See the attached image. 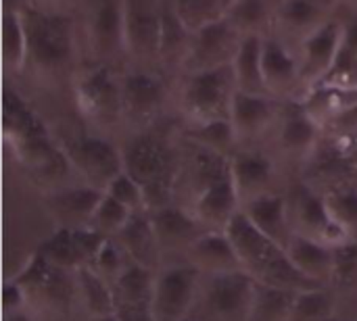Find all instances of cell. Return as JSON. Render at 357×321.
I'll return each instance as SVG.
<instances>
[{
    "mask_svg": "<svg viewBox=\"0 0 357 321\" xmlns=\"http://www.w3.org/2000/svg\"><path fill=\"white\" fill-rule=\"evenodd\" d=\"M188 209L207 230H226L232 217L243 209V201L238 196L232 175L218 180L197 192Z\"/></svg>",
    "mask_w": 357,
    "mask_h": 321,
    "instance_id": "25",
    "label": "cell"
},
{
    "mask_svg": "<svg viewBox=\"0 0 357 321\" xmlns=\"http://www.w3.org/2000/svg\"><path fill=\"white\" fill-rule=\"evenodd\" d=\"M192 33L182 23L174 0H161V42L159 61L165 65H184Z\"/></svg>",
    "mask_w": 357,
    "mask_h": 321,
    "instance_id": "34",
    "label": "cell"
},
{
    "mask_svg": "<svg viewBox=\"0 0 357 321\" xmlns=\"http://www.w3.org/2000/svg\"><path fill=\"white\" fill-rule=\"evenodd\" d=\"M264 79L268 94L289 100L297 98L303 92V79H301V65L297 50L289 46L287 40H282L276 33L264 36Z\"/></svg>",
    "mask_w": 357,
    "mask_h": 321,
    "instance_id": "19",
    "label": "cell"
},
{
    "mask_svg": "<svg viewBox=\"0 0 357 321\" xmlns=\"http://www.w3.org/2000/svg\"><path fill=\"white\" fill-rule=\"evenodd\" d=\"M86 44L94 63L113 65L126 52L123 0H88L84 17Z\"/></svg>",
    "mask_w": 357,
    "mask_h": 321,
    "instance_id": "12",
    "label": "cell"
},
{
    "mask_svg": "<svg viewBox=\"0 0 357 321\" xmlns=\"http://www.w3.org/2000/svg\"><path fill=\"white\" fill-rule=\"evenodd\" d=\"M155 269L130 261L123 274L113 282L115 305H142L153 303V288H155Z\"/></svg>",
    "mask_w": 357,
    "mask_h": 321,
    "instance_id": "36",
    "label": "cell"
},
{
    "mask_svg": "<svg viewBox=\"0 0 357 321\" xmlns=\"http://www.w3.org/2000/svg\"><path fill=\"white\" fill-rule=\"evenodd\" d=\"M241 42L243 36L226 21V17H220L218 21L192 33L190 48L182 65L184 73L232 65Z\"/></svg>",
    "mask_w": 357,
    "mask_h": 321,
    "instance_id": "15",
    "label": "cell"
},
{
    "mask_svg": "<svg viewBox=\"0 0 357 321\" xmlns=\"http://www.w3.org/2000/svg\"><path fill=\"white\" fill-rule=\"evenodd\" d=\"M203 274L190 261L161 265L155 274L153 311L157 321H180L197 305Z\"/></svg>",
    "mask_w": 357,
    "mask_h": 321,
    "instance_id": "11",
    "label": "cell"
},
{
    "mask_svg": "<svg viewBox=\"0 0 357 321\" xmlns=\"http://www.w3.org/2000/svg\"><path fill=\"white\" fill-rule=\"evenodd\" d=\"M301 178L326 194L339 186L357 182V167L343 155V150L333 138L328 144L324 142L318 144L312 157L303 163Z\"/></svg>",
    "mask_w": 357,
    "mask_h": 321,
    "instance_id": "24",
    "label": "cell"
},
{
    "mask_svg": "<svg viewBox=\"0 0 357 321\" xmlns=\"http://www.w3.org/2000/svg\"><path fill=\"white\" fill-rule=\"evenodd\" d=\"M232 180L243 203L266 192L276 190L278 167L276 161L257 148H236L230 155Z\"/></svg>",
    "mask_w": 357,
    "mask_h": 321,
    "instance_id": "22",
    "label": "cell"
},
{
    "mask_svg": "<svg viewBox=\"0 0 357 321\" xmlns=\"http://www.w3.org/2000/svg\"><path fill=\"white\" fill-rule=\"evenodd\" d=\"M324 196L335 219L349 232L351 238H357V182L339 186Z\"/></svg>",
    "mask_w": 357,
    "mask_h": 321,
    "instance_id": "42",
    "label": "cell"
},
{
    "mask_svg": "<svg viewBox=\"0 0 357 321\" xmlns=\"http://www.w3.org/2000/svg\"><path fill=\"white\" fill-rule=\"evenodd\" d=\"M297 98L322 127H328L343 111L357 104V90L341 88L331 81H318L307 86Z\"/></svg>",
    "mask_w": 357,
    "mask_h": 321,
    "instance_id": "30",
    "label": "cell"
},
{
    "mask_svg": "<svg viewBox=\"0 0 357 321\" xmlns=\"http://www.w3.org/2000/svg\"><path fill=\"white\" fill-rule=\"evenodd\" d=\"M284 192L289 205V219L295 234L322 240L331 246H337L351 238L349 232L331 213L324 192L314 188L310 182L299 178Z\"/></svg>",
    "mask_w": 357,
    "mask_h": 321,
    "instance_id": "8",
    "label": "cell"
},
{
    "mask_svg": "<svg viewBox=\"0 0 357 321\" xmlns=\"http://www.w3.org/2000/svg\"><path fill=\"white\" fill-rule=\"evenodd\" d=\"M151 221L159 238L163 257L165 255H186L190 244L207 230L188 207L169 203L165 207L153 209Z\"/></svg>",
    "mask_w": 357,
    "mask_h": 321,
    "instance_id": "21",
    "label": "cell"
},
{
    "mask_svg": "<svg viewBox=\"0 0 357 321\" xmlns=\"http://www.w3.org/2000/svg\"><path fill=\"white\" fill-rule=\"evenodd\" d=\"M343 46V19L333 17L312 33H307L297 48L303 90L312 84L322 81L333 69Z\"/></svg>",
    "mask_w": 357,
    "mask_h": 321,
    "instance_id": "18",
    "label": "cell"
},
{
    "mask_svg": "<svg viewBox=\"0 0 357 321\" xmlns=\"http://www.w3.org/2000/svg\"><path fill=\"white\" fill-rule=\"evenodd\" d=\"M331 286L339 290H357V238H349L335 246Z\"/></svg>",
    "mask_w": 357,
    "mask_h": 321,
    "instance_id": "44",
    "label": "cell"
},
{
    "mask_svg": "<svg viewBox=\"0 0 357 321\" xmlns=\"http://www.w3.org/2000/svg\"><path fill=\"white\" fill-rule=\"evenodd\" d=\"M282 111V100L272 94H249L236 90L230 111V121L238 142L255 140L276 125Z\"/></svg>",
    "mask_w": 357,
    "mask_h": 321,
    "instance_id": "23",
    "label": "cell"
},
{
    "mask_svg": "<svg viewBox=\"0 0 357 321\" xmlns=\"http://www.w3.org/2000/svg\"><path fill=\"white\" fill-rule=\"evenodd\" d=\"M4 321H36L25 309L23 311H17V313H8V315H4Z\"/></svg>",
    "mask_w": 357,
    "mask_h": 321,
    "instance_id": "52",
    "label": "cell"
},
{
    "mask_svg": "<svg viewBox=\"0 0 357 321\" xmlns=\"http://www.w3.org/2000/svg\"><path fill=\"white\" fill-rule=\"evenodd\" d=\"M61 148L65 150L73 171L96 188H107V184L123 171L121 146L109 138L94 132H77L59 138Z\"/></svg>",
    "mask_w": 357,
    "mask_h": 321,
    "instance_id": "9",
    "label": "cell"
},
{
    "mask_svg": "<svg viewBox=\"0 0 357 321\" xmlns=\"http://www.w3.org/2000/svg\"><path fill=\"white\" fill-rule=\"evenodd\" d=\"M109 196L119 201L123 207H128L132 213L136 211H149L146 209V198H144V188L140 186L138 180H134L126 169L119 171L105 188Z\"/></svg>",
    "mask_w": 357,
    "mask_h": 321,
    "instance_id": "46",
    "label": "cell"
},
{
    "mask_svg": "<svg viewBox=\"0 0 357 321\" xmlns=\"http://www.w3.org/2000/svg\"><path fill=\"white\" fill-rule=\"evenodd\" d=\"M88 321H119V318L113 313V315H105V318H92V320Z\"/></svg>",
    "mask_w": 357,
    "mask_h": 321,
    "instance_id": "54",
    "label": "cell"
},
{
    "mask_svg": "<svg viewBox=\"0 0 357 321\" xmlns=\"http://www.w3.org/2000/svg\"><path fill=\"white\" fill-rule=\"evenodd\" d=\"M167 102V81L163 73L138 65L121 73L123 121L134 130L153 127Z\"/></svg>",
    "mask_w": 357,
    "mask_h": 321,
    "instance_id": "10",
    "label": "cell"
},
{
    "mask_svg": "<svg viewBox=\"0 0 357 321\" xmlns=\"http://www.w3.org/2000/svg\"><path fill=\"white\" fill-rule=\"evenodd\" d=\"M236 90L232 65L184 73L180 109L186 117V123L230 119Z\"/></svg>",
    "mask_w": 357,
    "mask_h": 321,
    "instance_id": "5",
    "label": "cell"
},
{
    "mask_svg": "<svg viewBox=\"0 0 357 321\" xmlns=\"http://www.w3.org/2000/svg\"><path fill=\"white\" fill-rule=\"evenodd\" d=\"M287 253L301 274H305L310 280L318 284L331 286L333 265H335V246L322 240L310 238V236L293 234V238L287 244Z\"/></svg>",
    "mask_w": 357,
    "mask_h": 321,
    "instance_id": "29",
    "label": "cell"
},
{
    "mask_svg": "<svg viewBox=\"0 0 357 321\" xmlns=\"http://www.w3.org/2000/svg\"><path fill=\"white\" fill-rule=\"evenodd\" d=\"M295 297H297V290L257 282L249 321H289Z\"/></svg>",
    "mask_w": 357,
    "mask_h": 321,
    "instance_id": "37",
    "label": "cell"
},
{
    "mask_svg": "<svg viewBox=\"0 0 357 321\" xmlns=\"http://www.w3.org/2000/svg\"><path fill=\"white\" fill-rule=\"evenodd\" d=\"M115 315L119 321H157L153 303L142 305H115Z\"/></svg>",
    "mask_w": 357,
    "mask_h": 321,
    "instance_id": "48",
    "label": "cell"
},
{
    "mask_svg": "<svg viewBox=\"0 0 357 321\" xmlns=\"http://www.w3.org/2000/svg\"><path fill=\"white\" fill-rule=\"evenodd\" d=\"M226 234L230 236L236 255L241 259V265L245 272H249L255 282L270 284L278 288L289 290H310L324 284H318L310 280L305 274H301L295 263L291 261L287 249L266 236L245 213L243 209L232 217V221L226 228Z\"/></svg>",
    "mask_w": 357,
    "mask_h": 321,
    "instance_id": "4",
    "label": "cell"
},
{
    "mask_svg": "<svg viewBox=\"0 0 357 321\" xmlns=\"http://www.w3.org/2000/svg\"><path fill=\"white\" fill-rule=\"evenodd\" d=\"M255 286V278L245 269L203 276L190 315L201 321H249Z\"/></svg>",
    "mask_w": 357,
    "mask_h": 321,
    "instance_id": "7",
    "label": "cell"
},
{
    "mask_svg": "<svg viewBox=\"0 0 357 321\" xmlns=\"http://www.w3.org/2000/svg\"><path fill=\"white\" fill-rule=\"evenodd\" d=\"M180 321H201L199 318H195V315H188V318H184V320H180Z\"/></svg>",
    "mask_w": 357,
    "mask_h": 321,
    "instance_id": "56",
    "label": "cell"
},
{
    "mask_svg": "<svg viewBox=\"0 0 357 321\" xmlns=\"http://www.w3.org/2000/svg\"><path fill=\"white\" fill-rule=\"evenodd\" d=\"M184 140L224 152L232 155L238 144V136L234 132V125L230 119H211V121H201V123H188L184 132Z\"/></svg>",
    "mask_w": 357,
    "mask_h": 321,
    "instance_id": "38",
    "label": "cell"
},
{
    "mask_svg": "<svg viewBox=\"0 0 357 321\" xmlns=\"http://www.w3.org/2000/svg\"><path fill=\"white\" fill-rule=\"evenodd\" d=\"M264 36L251 33L243 36L238 52L232 61V71L236 79V88L249 94H268L266 79H264Z\"/></svg>",
    "mask_w": 357,
    "mask_h": 321,
    "instance_id": "31",
    "label": "cell"
},
{
    "mask_svg": "<svg viewBox=\"0 0 357 321\" xmlns=\"http://www.w3.org/2000/svg\"><path fill=\"white\" fill-rule=\"evenodd\" d=\"M121 155L123 169L144 188L149 211L176 203L184 159L169 138L153 127L138 130L121 144Z\"/></svg>",
    "mask_w": 357,
    "mask_h": 321,
    "instance_id": "2",
    "label": "cell"
},
{
    "mask_svg": "<svg viewBox=\"0 0 357 321\" xmlns=\"http://www.w3.org/2000/svg\"><path fill=\"white\" fill-rule=\"evenodd\" d=\"M4 2V8H19L25 0H2Z\"/></svg>",
    "mask_w": 357,
    "mask_h": 321,
    "instance_id": "53",
    "label": "cell"
},
{
    "mask_svg": "<svg viewBox=\"0 0 357 321\" xmlns=\"http://www.w3.org/2000/svg\"><path fill=\"white\" fill-rule=\"evenodd\" d=\"M343 46L357 54V13L343 21Z\"/></svg>",
    "mask_w": 357,
    "mask_h": 321,
    "instance_id": "50",
    "label": "cell"
},
{
    "mask_svg": "<svg viewBox=\"0 0 357 321\" xmlns=\"http://www.w3.org/2000/svg\"><path fill=\"white\" fill-rule=\"evenodd\" d=\"M339 0H278L274 15L276 36L297 44L335 17Z\"/></svg>",
    "mask_w": 357,
    "mask_h": 321,
    "instance_id": "20",
    "label": "cell"
},
{
    "mask_svg": "<svg viewBox=\"0 0 357 321\" xmlns=\"http://www.w3.org/2000/svg\"><path fill=\"white\" fill-rule=\"evenodd\" d=\"M2 65L8 73L27 69V33L21 6L2 10Z\"/></svg>",
    "mask_w": 357,
    "mask_h": 321,
    "instance_id": "35",
    "label": "cell"
},
{
    "mask_svg": "<svg viewBox=\"0 0 357 321\" xmlns=\"http://www.w3.org/2000/svg\"><path fill=\"white\" fill-rule=\"evenodd\" d=\"M326 321H349V320H345V318H341L339 313H335L333 318H328V320H326Z\"/></svg>",
    "mask_w": 357,
    "mask_h": 321,
    "instance_id": "55",
    "label": "cell"
},
{
    "mask_svg": "<svg viewBox=\"0 0 357 321\" xmlns=\"http://www.w3.org/2000/svg\"><path fill=\"white\" fill-rule=\"evenodd\" d=\"M126 52L138 65L159 61L161 0H123Z\"/></svg>",
    "mask_w": 357,
    "mask_h": 321,
    "instance_id": "14",
    "label": "cell"
},
{
    "mask_svg": "<svg viewBox=\"0 0 357 321\" xmlns=\"http://www.w3.org/2000/svg\"><path fill=\"white\" fill-rule=\"evenodd\" d=\"M21 15L27 33V67L48 81L71 75L77 56L73 17L31 4H21Z\"/></svg>",
    "mask_w": 357,
    "mask_h": 321,
    "instance_id": "3",
    "label": "cell"
},
{
    "mask_svg": "<svg viewBox=\"0 0 357 321\" xmlns=\"http://www.w3.org/2000/svg\"><path fill=\"white\" fill-rule=\"evenodd\" d=\"M184 259L190 261L203 276L243 269L236 249L226 230H205L190 244Z\"/></svg>",
    "mask_w": 357,
    "mask_h": 321,
    "instance_id": "26",
    "label": "cell"
},
{
    "mask_svg": "<svg viewBox=\"0 0 357 321\" xmlns=\"http://www.w3.org/2000/svg\"><path fill=\"white\" fill-rule=\"evenodd\" d=\"M322 130L299 98L282 100V111L276 121V140L282 155L305 163L322 142Z\"/></svg>",
    "mask_w": 357,
    "mask_h": 321,
    "instance_id": "17",
    "label": "cell"
},
{
    "mask_svg": "<svg viewBox=\"0 0 357 321\" xmlns=\"http://www.w3.org/2000/svg\"><path fill=\"white\" fill-rule=\"evenodd\" d=\"M132 211L128 207H123L119 201H115L113 196H109L107 192L102 194L100 203L96 205L94 213H92V219L88 226H92L94 230H98L100 234L113 238L121 232V228L128 224Z\"/></svg>",
    "mask_w": 357,
    "mask_h": 321,
    "instance_id": "43",
    "label": "cell"
},
{
    "mask_svg": "<svg viewBox=\"0 0 357 321\" xmlns=\"http://www.w3.org/2000/svg\"><path fill=\"white\" fill-rule=\"evenodd\" d=\"M243 213L272 240L287 249L289 240L293 238V228L289 219V205L287 192H266L255 198L243 203Z\"/></svg>",
    "mask_w": 357,
    "mask_h": 321,
    "instance_id": "27",
    "label": "cell"
},
{
    "mask_svg": "<svg viewBox=\"0 0 357 321\" xmlns=\"http://www.w3.org/2000/svg\"><path fill=\"white\" fill-rule=\"evenodd\" d=\"M105 190L92 184H63L42 194V205L46 215L52 219L54 228H82L88 226L96 205L100 203Z\"/></svg>",
    "mask_w": 357,
    "mask_h": 321,
    "instance_id": "16",
    "label": "cell"
},
{
    "mask_svg": "<svg viewBox=\"0 0 357 321\" xmlns=\"http://www.w3.org/2000/svg\"><path fill=\"white\" fill-rule=\"evenodd\" d=\"M113 238L123 246V251L128 253V257L132 261L146 265L155 272L163 265V251H161L159 238L155 234L149 211L132 213L128 224Z\"/></svg>",
    "mask_w": 357,
    "mask_h": 321,
    "instance_id": "28",
    "label": "cell"
},
{
    "mask_svg": "<svg viewBox=\"0 0 357 321\" xmlns=\"http://www.w3.org/2000/svg\"><path fill=\"white\" fill-rule=\"evenodd\" d=\"M73 98L79 115L94 127H113L123 121L121 73L109 63H92L73 75Z\"/></svg>",
    "mask_w": 357,
    "mask_h": 321,
    "instance_id": "6",
    "label": "cell"
},
{
    "mask_svg": "<svg viewBox=\"0 0 357 321\" xmlns=\"http://www.w3.org/2000/svg\"><path fill=\"white\" fill-rule=\"evenodd\" d=\"M13 278L27 290L29 301H38L54 311L69 309L73 297H77L75 272L48 263L38 251L29 255L21 272Z\"/></svg>",
    "mask_w": 357,
    "mask_h": 321,
    "instance_id": "13",
    "label": "cell"
},
{
    "mask_svg": "<svg viewBox=\"0 0 357 321\" xmlns=\"http://www.w3.org/2000/svg\"><path fill=\"white\" fill-rule=\"evenodd\" d=\"M27 303H29L27 290H25L15 278H8V280L2 284V313L8 315V313L23 311Z\"/></svg>",
    "mask_w": 357,
    "mask_h": 321,
    "instance_id": "47",
    "label": "cell"
},
{
    "mask_svg": "<svg viewBox=\"0 0 357 321\" xmlns=\"http://www.w3.org/2000/svg\"><path fill=\"white\" fill-rule=\"evenodd\" d=\"M75 0H25L23 4H31V6H40V8H48V10H65L69 4H73Z\"/></svg>",
    "mask_w": 357,
    "mask_h": 321,
    "instance_id": "51",
    "label": "cell"
},
{
    "mask_svg": "<svg viewBox=\"0 0 357 321\" xmlns=\"http://www.w3.org/2000/svg\"><path fill=\"white\" fill-rule=\"evenodd\" d=\"M48 263L67 269V272H77L82 265H86L82 251L77 246L75 234L69 228H54L50 236H46L38 249H36Z\"/></svg>",
    "mask_w": 357,
    "mask_h": 321,
    "instance_id": "39",
    "label": "cell"
},
{
    "mask_svg": "<svg viewBox=\"0 0 357 321\" xmlns=\"http://www.w3.org/2000/svg\"><path fill=\"white\" fill-rule=\"evenodd\" d=\"M130 261L132 259L128 257V253L123 251V246L115 238H107V242L100 246V251L92 259L90 267L94 272H98L107 282L113 284L123 274V269L130 265Z\"/></svg>",
    "mask_w": 357,
    "mask_h": 321,
    "instance_id": "45",
    "label": "cell"
},
{
    "mask_svg": "<svg viewBox=\"0 0 357 321\" xmlns=\"http://www.w3.org/2000/svg\"><path fill=\"white\" fill-rule=\"evenodd\" d=\"M335 313H337V299L333 286H318L297 292L289 321H326Z\"/></svg>",
    "mask_w": 357,
    "mask_h": 321,
    "instance_id": "40",
    "label": "cell"
},
{
    "mask_svg": "<svg viewBox=\"0 0 357 321\" xmlns=\"http://www.w3.org/2000/svg\"><path fill=\"white\" fill-rule=\"evenodd\" d=\"M174 6L190 33L224 17L222 0H174Z\"/></svg>",
    "mask_w": 357,
    "mask_h": 321,
    "instance_id": "41",
    "label": "cell"
},
{
    "mask_svg": "<svg viewBox=\"0 0 357 321\" xmlns=\"http://www.w3.org/2000/svg\"><path fill=\"white\" fill-rule=\"evenodd\" d=\"M2 134L15 159L29 171L36 184L44 188V192L67 184L65 178L73 167L61 148L59 138L52 136L36 109L13 88H4Z\"/></svg>",
    "mask_w": 357,
    "mask_h": 321,
    "instance_id": "1",
    "label": "cell"
},
{
    "mask_svg": "<svg viewBox=\"0 0 357 321\" xmlns=\"http://www.w3.org/2000/svg\"><path fill=\"white\" fill-rule=\"evenodd\" d=\"M335 142L339 144L343 155L357 167V127L351 130V132H347V134L335 136Z\"/></svg>",
    "mask_w": 357,
    "mask_h": 321,
    "instance_id": "49",
    "label": "cell"
},
{
    "mask_svg": "<svg viewBox=\"0 0 357 321\" xmlns=\"http://www.w3.org/2000/svg\"><path fill=\"white\" fill-rule=\"evenodd\" d=\"M75 286H77L79 305L86 311L88 320H92V318H105V315H113L115 313V292H113V284L107 282L90 265H82L75 272Z\"/></svg>",
    "mask_w": 357,
    "mask_h": 321,
    "instance_id": "32",
    "label": "cell"
},
{
    "mask_svg": "<svg viewBox=\"0 0 357 321\" xmlns=\"http://www.w3.org/2000/svg\"><path fill=\"white\" fill-rule=\"evenodd\" d=\"M276 2L274 0H232L224 17L241 36H268L274 27Z\"/></svg>",
    "mask_w": 357,
    "mask_h": 321,
    "instance_id": "33",
    "label": "cell"
}]
</instances>
